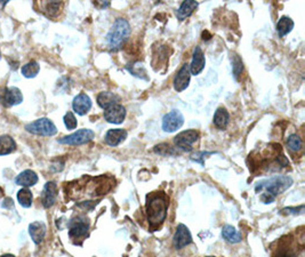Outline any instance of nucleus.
I'll return each mask as SVG.
<instances>
[{"mask_svg": "<svg viewBox=\"0 0 305 257\" xmlns=\"http://www.w3.org/2000/svg\"><path fill=\"white\" fill-rule=\"evenodd\" d=\"M16 143L14 138L9 135L0 136V155H7L15 151Z\"/></svg>", "mask_w": 305, "mask_h": 257, "instance_id": "24", "label": "nucleus"}, {"mask_svg": "<svg viewBox=\"0 0 305 257\" xmlns=\"http://www.w3.org/2000/svg\"><path fill=\"white\" fill-rule=\"evenodd\" d=\"M63 121H64L66 129H69V130L76 129L77 126H78L77 118L75 117V114H73V112H71V111H69V112L65 113L64 118H63Z\"/></svg>", "mask_w": 305, "mask_h": 257, "instance_id": "30", "label": "nucleus"}, {"mask_svg": "<svg viewBox=\"0 0 305 257\" xmlns=\"http://www.w3.org/2000/svg\"><path fill=\"white\" fill-rule=\"evenodd\" d=\"M128 133L125 129L121 128H113V129H109L104 136L105 144H108L109 147H118L119 144H121L126 138H127Z\"/></svg>", "mask_w": 305, "mask_h": 257, "instance_id": "17", "label": "nucleus"}, {"mask_svg": "<svg viewBox=\"0 0 305 257\" xmlns=\"http://www.w3.org/2000/svg\"><path fill=\"white\" fill-rule=\"evenodd\" d=\"M26 130L39 136H54L57 134V128L48 118H40L26 125Z\"/></svg>", "mask_w": 305, "mask_h": 257, "instance_id": "4", "label": "nucleus"}, {"mask_svg": "<svg viewBox=\"0 0 305 257\" xmlns=\"http://www.w3.org/2000/svg\"><path fill=\"white\" fill-rule=\"evenodd\" d=\"M293 185V179L287 175H276L268 180H259L255 185V192L263 204H272L276 198Z\"/></svg>", "mask_w": 305, "mask_h": 257, "instance_id": "2", "label": "nucleus"}, {"mask_svg": "<svg viewBox=\"0 0 305 257\" xmlns=\"http://www.w3.org/2000/svg\"><path fill=\"white\" fill-rule=\"evenodd\" d=\"M184 116L180 110H171L163 118V130L166 133H174L183 126Z\"/></svg>", "mask_w": 305, "mask_h": 257, "instance_id": "10", "label": "nucleus"}, {"mask_svg": "<svg viewBox=\"0 0 305 257\" xmlns=\"http://www.w3.org/2000/svg\"><path fill=\"white\" fill-rule=\"evenodd\" d=\"M206 257H215V256H206Z\"/></svg>", "mask_w": 305, "mask_h": 257, "instance_id": "35", "label": "nucleus"}, {"mask_svg": "<svg viewBox=\"0 0 305 257\" xmlns=\"http://www.w3.org/2000/svg\"><path fill=\"white\" fill-rule=\"evenodd\" d=\"M94 137H95V133H94L92 129H88V128H83V129L77 130L71 135H68V136L59 138L57 142L59 144L78 147V145H83V144L89 143L90 141H93Z\"/></svg>", "mask_w": 305, "mask_h": 257, "instance_id": "6", "label": "nucleus"}, {"mask_svg": "<svg viewBox=\"0 0 305 257\" xmlns=\"http://www.w3.org/2000/svg\"><path fill=\"white\" fill-rule=\"evenodd\" d=\"M303 211H304V205H302V206H300V207H297V208H295V207H288V208H285V209H282L281 211H280V213L281 214H287V215H289V214H293V215H299V214H303Z\"/></svg>", "mask_w": 305, "mask_h": 257, "instance_id": "33", "label": "nucleus"}, {"mask_svg": "<svg viewBox=\"0 0 305 257\" xmlns=\"http://www.w3.org/2000/svg\"><path fill=\"white\" fill-rule=\"evenodd\" d=\"M92 100L86 93H80L72 101V109L73 112H76L79 116H85L92 109Z\"/></svg>", "mask_w": 305, "mask_h": 257, "instance_id": "14", "label": "nucleus"}, {"mask_svg": "<svg viewBox=\"0 0 305 257\" xmlns=\"http://www.w3.org/2000/svg\"><path fill=\"white\" fill-rule=\"evenodd\" d=\"M169 198L165 192H152L146 196V218L151 231H157L163 227L167 217Z\"/></svg>", "mask_w": 305, "mask_h": 257, "instance_id": "1", "label": "nucleus"}, {"mask_svg": "<svg viewBox=\"0 0 305 257\" xmlns=\"http://www.w3.org/2000/svg\"><path fill=\"white\" fill-rule=\"evenodd\" d=\"M1 257H15L14 255H10V254H6V255H2Z\"/></svg>", "mask_w": 305, "mask_h": 257, "instance_id": "34", "label": "nucleus"}, {"mask_svg": "<svg viewBox=\"0 0 305 257\" xmlns=\"http://www.w3.org/2000/svg\"><path fill=\"white\" fill-rule=\"evenodd\" d=\"M0 57H1V51H0Z\"/></svg>", "mask_w": 305, "mask_h": 257, "instance_id": "36", "label": "nucleus"}, {"mask_svg": "<svg viewBox=\"0 0 305 257\" xmlns=\"http://www.w3.org/2000/svg\"><path fill=\"white\" fill-rule=\"evenodd\" d=\"M191 80V72H190V67H189L188 63H184L182 65L180 70L177 71L176 76H175L173 85L174 89L176 90L177 93H181L185 90L190 85Z\"/></svg>", "mask_w": 305, "mask_h": 257, "instance_id": "13", "label": "nucleus"}, {"mask_svg": "<svg viewBox=\"0 0 305 257\" xmlns=\"http://www.w3.org/2000/svg\"><path fill=\"white\" fill-rule=\"evenodd\" d=\"M47 232V227L44 222H33L29 225V234L36 245H40L44 241Z\"/></svg>", "mask_w": 305, "mask_h": 257, "instance_id": "18", "label": "nucleus"}, {"mask_svg": "<svg viewBox=\"0 0 305 257\" xmlns=\"http://www.w3.org/2000/svg\"><path fill=\"white\" fill-rule=\"evenodd\" d=\"M273 257H303V246L299 248L295 239L288 235L280 240Z\"/></svg>", "mask_w": 305, "mask_h": 257, "instance_id": "5", "label": "nucleus"}, {"mask_svg": "<svg viewBox=\"0 0 305 257\" xmlns=\"http://www.w3.org/2000/svg\"><path fill=\"white\" fill-rule=\"evenodd\" d=\"M294 27V22L289 16H282L277 23V32L280 38H283L287 34L290 33V31Z\"/></svg>", "mask_w": 305, "mask_h": 257, "instance_id": "25", "label": "nucleus"}, {"mask_svg": "<svg viewBox=\"0 0 305 257\" xmlns=\"http://www.w3.org/2000/svg\"><path fill=\"white\" fill-rule=\"evenodd\" d=\"M192 242V235L189 228L184 224H178L173 237V246L175 249H183Z\"/></svg>", "mask_w": 305, "mask_h": 257, "instance_id": "12", "label": "nucleus"}, {"mask_svg": "<svg viewBox=\"0 0 305 257\" xmlns=\"http://www.w3.org/2000/svg\"><path fill=\"white\" fill-rule=\"evenodd\" d=\"M89 234V222L83 217H76L69 224V237L72 240H85Z\"/></svg>", "mask_w": 305, "mask_h": 257, "instance_id": "7", "label": "nucleus"}, {"mask_svg": "<svg viewBox=\"0 0 305 257\" xmlns=\"http://www.w3.org/2000/svg\"><path fill=\"white\" fill-rule=\"evenodd\" d=\"M199 3L194 0H185L182 2L180 8L176 10V17L180 21H183L188 17H190L195 9L198 8Z\"/></svg>", "mask_w": 305, "mask_h": 257, "instance_id": "20", "label": "nucleus"}, {"mask_svg": "<svg viewBox=\"0 0 305 257\" xmlns=\"http://www.w3.org/2000/svg\"><path fill=\"white\" fill-rule=\"evenodd\" d=\"M199 140V133L195 129H188L181 131L174 137V144L182 151L190 152L194 150V144Z\"/></svg>", "mask_w": 305, "mask_h": 257, "instance_id": "8", "label": "nucleus"}, {"mask_svg": "<svg viewBox=\"0 0 305 257\" xmlns=\"http://www.w3.org/2000/svg\"><path fill=\"white\" fill-rule=\"evenodd\" d=\"M131 24L127 20L121 19V17L115 20L107 34V44L109 50L112 51L121 50V47L124 46L129 36H131Z\"/></svg>", "mask_w": 305, "mask_h": 257, "instance_id": "3", "label": "nucleus"}, {"mask_svg": "<svg viewBox=\"0 0 305 257\" xmlns=\"http://www.w3.org/2000/svg\"><path fill=\"white\" fill-rule=\"evenodd\" d=\"M61 6H62L61 1H48L45 3V12H46L48 16L53 17L58 13Z\"/></svg>", "mask_w": 305, "mask_h": 257, "instance_id": "31", "label": "nucleus"}, {"mask_svg": "<svg viewBox=\"0 0 305 257\" xmlns=\"http://www.w3.org/2000/svg\"><path fill=\"white\" fill-rule=\"evenodd\" d=\"M38 175L31 169H26V171L21 172L19 175L15 177V184L16 185L23 186V187H31L38 182Z\"/></svg>", "mask_w": 305, "mask_h": 257, "instance_id": "19", "label": "nucleus"}, {"mask_svg": "<svg viewBox=\"0 0 305 257\" xmlns=\"http://www.w3.org/2000/svg\"><path fill=\"white\" fill-rule=\"evenodd\" d=\"M222 237L230 244H239L243 240V234L232 225H224L222 229Z\"/></svg>", "mask_w": 305, "mask_h": 257, "instance_id": "23", "label": "nucleus"}, {"mask_svg": "<svg viewBox=\"0 0 305 257\" xmlns=\"http://www.w3.org/2000/svg\"><path fill=\"white\" fill-rule=\"evenodd\" d=\"M119 101H120V97L111 92H102L97 95V104L103 110L118 104Z\"/></svg>", "mask_w": 305, "mask_h": 257, "instance_id": "22", "label": "nucleus"}, {"mask_svg": "<svg viewBox=\"0 0 305 257\" xmlns=\"http://www.w3.org/2000/svg\"><path fill=\"white\" fill-rule=\"evenodd\" d=\"M210 154H214V152H197V154L191 155V160L203 165L205 164V162H203V159L206 158L205 155H210Z\"/></svg>", "mask_w": 305, "mask_h": 257, "instance_id": "32", "label": "nucleus"}, {"mask_svg": "<svg viewBox=\"0 0 305 257\" xmlns=\"http://www.w3.org/2000/svg\"><path fill=\"white\" fill-rule=\"evenodd\" d=\"M39 71H40V65L36 61L28 62V63L24 64L22 69H21V72H22L23 77H26L28 79H32L34 77H37Z\"/></svg>", "mask_w": 305, "mask_h": 257, "instance_id": "27", "label": "nucleus"}, {"mask_svg": "<svg viewBox=\"0 0 305 257\" xmlns=\"http://www.w3.org/2000/svg\"><path fill=\"white\" fill-rule=\"evenodd\" d=\"M57 198V185L55 182H47L45 184L43 193H41V204L44 208H51L55 205Z\"/></svg>", "mask_w": 305, "mask_h": 257, "instance_id": "15", "label": "nucleus"}, {"mask_svg": "<svg viewBox=\"0 0 305 257\" xmlns=\"http://www.w3.org/2000/svg\"><path fill=\"white\" fill-rule=\"evenodd\" d=\"M17 201L24 208H30L32 206L33 196L29 187H22V189L19 190V192H17Z\"/></svg>", "mask_w": 305, "mask_h": 257, "instance_id": "26", "label": "nucleus"}, {"mask_svg": "<svg viewBox=\"0 0 305 257\" xmlns=\"http://www.w3.org/2000/svg\"><path fill=\"white\" fill-rule=\"evenodd\" d=\"M231 61H232V71L234 78H238V76H240L244 71V65L241 58L238 56L237 54H233V56L231 57Z\"/></svg>", "mask_w": 305, "mask_h": 257, "instance_id": "29", "label": "nucleus"}, {"mask_svg": "<svg viewBox=\"0 0 305 257\" xmlns=\"http://www.w3.org/2000/svg\"><path fill=\"white\" fill-rule=\"evenodd\" d=\"M126 114H127V111H126L125 106H122L120 103L114 104L108 109H105L103 111V117L104 119L108 121L109 124H113V125H120L124 123Z\"/></svg>", "mask_w": 305, "mask_h": 257, "instance_id": "11", "label": "nucleus"}, {"mask_svg": "<svg viewBox=\"0 0 305 257\" xmlns=\"http://www.w3.org/2000/svg\"><path fill=\"white\" fill-rule=\"evenodd\" d=\"M229 121L230 114L227 112V110L225 107H219L213 117V124L215 125V127L221 130H224L227 127V125H229Z\"/></svg>", "mask_w": 305, "mask_h": 257, "instance_id": "21", "label": "nucleus"}, {"mask_svg": "<svg viewBox=\"0 0 305 257\" xmlns=\"http://www.w3.org/2000/svg\"><path fill=\"white\" fill-rule=\"evenodd\" d=\"M286 143H287V147H288L290 151L299 152V151L302 150L303 142H302V138H301L299 135H296V134L290 135V136L287 138Z\"/></svg>", "mask_w": 305, "mask_h": 257, "instance_id": "28", "label": "nucleus"}, {"mask_svg": "<svg viewBox=\"0 0 305 257\" xmlns=\"http://www.w3.org/2000/svg\"><path fill=\"white\" fill-rule=\"evenodd\" d=\"M23 102L22 92L17 87H5L0 90V103L5 107L19 105Z\"/></svg>", "mask_w": 305, "mask_h": 257, "instance_id": "9", "label": "nucleus"}, {"mask_svg": "<svg viewBox=\"0 0 305 257\" xmlns=\"http://www.w3.org/2000/svg\"><path fill=\"white\" fill-rule=\"evenodd\" d=\"M205 65H206L205 54H203L201 48L197 46L194 51V55H192L191 64H189V67H190L191 76L200 75L203 69H205Z\"/></svg>", "mask_w": 305, "mask_h": 257, "instance_id": "16", "label": "nucleus"}]
</instances>
